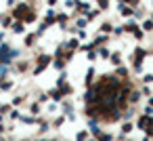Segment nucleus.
Segmentation results:
<instances>
[{"label": "nucleus", "instance_id": "f257e3e1", "mask_svg": "<svg viewBox=\"0 0 153 141\" xmlns=\"http://www.w3.org/2000/svg\"><path fill=\"white\" fill-rule=\"evenodd\" d=\"M13 32H17V34L23 32V23H15V26H13Z\"/></svg>", "mask_w": 153, "mask_h": 141}, {"label": "nucleus", "instance_id": "f03ea898", "mask_svg": "<svg viewBox=\"0 0 153 141\" xmlns=\"http://www.w3.org/2000/svg\"><path fill=\"white\" fill-rule=\"evenodd\" d=\"M38 141H48V139H38Z\"/></svg>", "mask_w": 153, "mask_h": 141}]
</instances>
